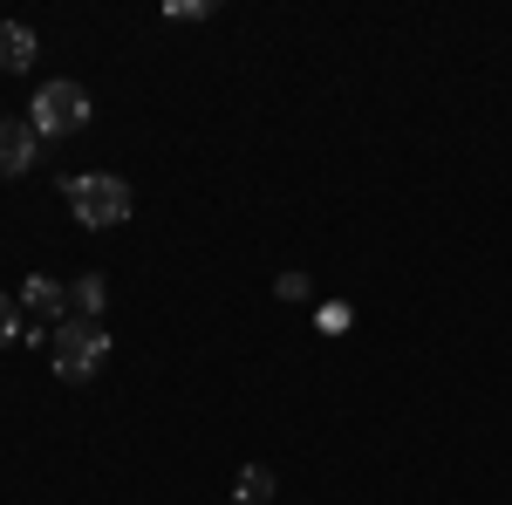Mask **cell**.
I'll return each mask as SVG.
<instances>
[{"instance_id": "1", "label": "cell", "mask_w": 512, "mask_h": 505, "mask_svg": "<svg viewBox=\"0 0 512 505\" xmlns=\"http://www.w3.org/2000/svg\"><path fill=\"white\" fill-rule=\"evenodd\" d=\"M62 198L76 205L82 226H117V219H130V185H123V178H110V171L62 178Z\"/></svg>"}, {"instance_id": "2", "label": "cell", "mask_w": 512, "mask_h": 505, "mask_svg": "<svg viewBox=\"0 0 512 505\" xmlns=\"http://www.w3.org/2000/svg\"><path fill=\"white\" fill-rule=\"evenodd\" d=\"M48 355H55V376H62V383H89V376L103 369V355H110V335L89 328V321H62L55 342H48Z\"/></svg>"}, {"instance_id": "3", "label": "cell", "mask_w": 512, "mask_h": 505, "mask_svg": "<svg viewBox=\"0 0 512 505\" xmlns=\"http://www.w3.org/2000/svg\"><path fill=\"white\" fill-rule=\"evenodd\" d=\"M41 137H76L82 123H89V96H82L76 82H41L35 96V117H28Z\"/></svg>"}, {"instance_id": "4", "label": "cell", "mask_w": 512, "mask_h": 505, "mask_svg": "<svg viewBox=\"0 0 512 505\" xmlns=\"http://www.w3.org/2000/svg\"><path fill=\"white\" fill-rule=\"evenodd\" d=\"M35 144H41V130L28 117H0V178H21L35 164Z\"/></svg>"}, {"instance_id": "5", "label": "cell", "mask_w": 512, "mask_h": 505, "mask_svg": "<svg viewBox=\"0 0 512 505\" xmlns=\"http://www.w3.org/2000/svg\"><path fill=\"white\" fill-rule=\"evenodd\" d=\"M21 308L62 328V321H69V287H55V280H28V287H21Z\"/></svg>"}, {"instance_id": "6", "label": "cell", "mask_w": 512, "mask_h": 505, "mask_svg": "<svg viewBox=\"0 0 512 505\" xmlns=\"http://www.w3.org/2000/svg\"><path fill=\"white\" fill-rule=\"evenodd\" d=\"M0 69H7V76L35 69V35H28L21 21H0Z\"/></svg>"}, {"instance_id": "7", "label": "cell", "mask_w": 512, "mask_h": 505, "mask_svg": "<svg viewBox=\"0 0 512 505\" xmlns=\"http://www.w3.org/2000/svg\"><path fill=\"white\" fill-rule=\"evenodd\" d=\"M96 314H103V280L82 273L76 287H69V321H89V328H96Z\"/></svg>"}, {"instance_id": "8", "label": "cell", "mask_w": 512, "mask_h": 505, "mask_svg": "<svg viewBox=\"0 0 512 505\" xmlns=\"http://www.w3.org/2000/svg\"><path fill=\"white\" fill-rule=\"evenodd\" d=\"M260 499H274V471L246 465V471H239V505H260Z\"/></svg>"}, {"instance_id": "9", "label": "cell", "mask_w": 512, "mask_h": 505, "mask_svg": "<svg viewBox=\"0 0 512 505\" xmlns=\"http://www.w3.org/2000/svg\"><path fill=\"white\" fill-rule=\"evenodd\" d=\"M14 335H28V328H21V308L0 294V342H14Z\"/></svg>"}]
</instances>
